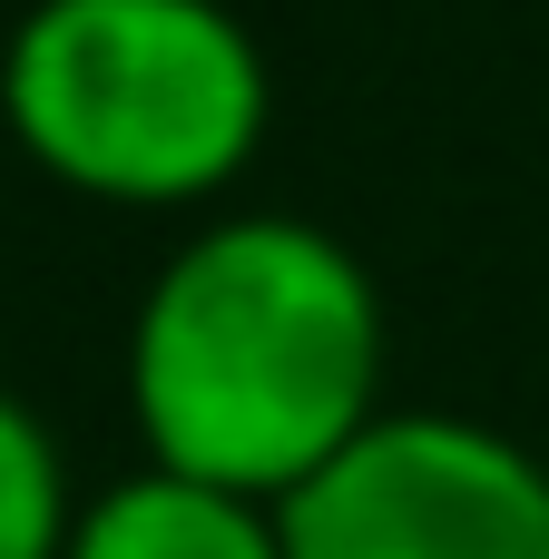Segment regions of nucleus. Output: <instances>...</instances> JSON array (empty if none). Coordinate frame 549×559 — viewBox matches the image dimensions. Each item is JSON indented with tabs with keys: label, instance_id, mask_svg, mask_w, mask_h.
<instances>
[{
	"label": "nucleus",
	"instance_id": "obj_2",
	"mask_svg": "<svg viewBox=\"0 0 549 559\" xmlns=\"http://www.w3.org/2000/svg\"><path fill=\"white\" fill-rule=\"evenodd\" d=\"M0 128L49 187L177 216L255 167L275 69L226 0H29L0 39Z\"/></svg>",
	"mask_w": 549,
	"mask_h": 559
},
{
	"label": "nucleus",
	"instance_id": "obj_5",
	"mask_svg": "<svg viewBox=\"0 0 549 559\" xmlns=\"http://www.w3.org/2000/svg\"><path fill=\"white\" fill-rule=\"evenodd\" d=\"M79 491L59 462V432L0 383V559H69Z\"/></svg>",
	"mask_w": 549,
	"mask_h": 559
},
{
	"label": "nucleus",
	"instance_id": "obj_1",
	"mask_svg": "<svg viewBox=\"0 0 549 559\" xmlns=\"http://www.w3.org/2000/svg\"><path fill=\"white\" fill-rule=\"evenodd\" d=\"M393 314L373 265L285 206H226L157 255L128 314V423L147 462L285 501L373 413Z\"/></svg>",
	"mask_w": 549,
	"mask_h": 559
},
{
	"label": "nucleus",
	"instance_id": "obj_4",
	"mask_svg": "<svg viewBox=\"0 0 549 559\" xmlns=\"http://www.w3.org/2000/svg\"><path fill=\"white\" fill-rule=\"evenodd\" d=\"M69 559H285V521L255 491L138 462L79 501Z\"/></svg>",
	"mask_w": 549,
	"mask_h": 559
},
{
	"label": "nucleus",
	"instance_id": "obj_3",
	"mask_svg": "<svg viewBox=\"0 0 549 559\" xmlns=\"http://www.w3.org/2000/svg\"><path fill=\"white\" fill-rule=\"evenodd\" d=\"M275 521L285 559H549V462L501 423L383 403Z\"/></svg>",
	"mask_w": 549,
	"mask_h": 559
}]
</instances>
